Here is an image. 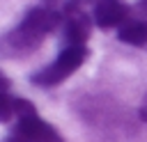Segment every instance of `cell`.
<instances>
[{
	"label": "cell",
	"mask_w": 147,
	"mask_h": 142,
	"mask_svg": "<svg viewBox=\"0 0 147 142\" xmlns=\"http://www.w3.org/2000/svg\"><path fill=\"white\" fill-rule=\"evenodd\" d=\"M60 23V14L48 9V7H34L30 9L23 21L5 34L2 39V53L7 57H18V55H28L32 50H37L44 41V37L55 30V25Z\"/></svg>",
	"instance_id": "6da1fadb"
},
{
	"label": "cell",
	"mask_w": 147,
	"mask_h": 142,
	"mask_svg": "<svg viewBox=\"0 0 147 142\" xmlns=\"http://www.w3.org/2000/svg\"><path fill=\"white\" fill-rule=\"evenodd\" d=\"M87 55H90L87 46H64L51 64H46L37 73H32L30 82L39 85V87H53V85L67 80L74 71H78L83 66V62L87 60Z\"/></svg>",
	"instance_id": "7a4b0ae2"
},
{
	"label": "cell",
	"mask_w": 147,
	"mask_h": 142,
	"mask_svg": "<svg viewBox=\"0 0 147 142\" xmlns=\"http://www.w3.org/2000/svg\"><path fill=\"white\" fill-rule=\"evenodd\" d=\"M14 112H16L18 121H16V128H14L11 135H16L25 142H64L62 135L48 121H44L37 115V110L30 101L16 98L14 101Z\"/></svg>",
	"instance_id": "3957f363"
},
{
	"label": "cell",
	"mask_w": 147,
	"mask_h": 142,
	"mask_svg": "<svg viewBox=\"0 0 147 142\" xmlns=\"http://www.w3.org/2000/svg\"><path fill=\"white\" fill-rule=\"evenodd\" d=\"M126 16H129V7L124 0H94L92 21L96 23V27L101 30L122 27L126 23Z\"/></svg>",
	"instance_id": "277c9868"
},
{
	"label": "cell",
	"mask_w": 147,
	"mask_h": 142,
	"mask_svg": "<svg viewBox=\"0 0 147 142\" xmlns=\"http://www.w3.org/2000/svg\"><path fill=\"white\" fill-rule=\"evenodd\" d=\"M87 34H90V18L80 9H69L67 25H64L67 46H85Z\"/></svg>",
	"instance_id": "5b68a950"
},
{
	"label": "cell",
	"mask_w": 147,
	"mask_h": 142,
	"mask_svg": "<svg viewBox=\"0 0 147 142\" xmlns=\"http://www.w3.org/2000/svg\"><path fill=\"white\" fill-rule=\"evenodd\" d=\"M117 39L122 44H129V46H136V48L147 46V23H142V21H126L117 30Z\"/></svg>",
	"instance_id": "8992f818"
},
{
	"label": "cell",
	"mask_w": 147,
	"mask_h": 142,
	"mask_svg": "<svg viewBox=\"0 0 147 142\" xmlns=\"http://www.w3.org/2000/svg\"><path fill=\"white\" fill-rule=\"evenodd\" d=\"M0 119L2 121H9L11 112H14V101H11V92H9V80L2 76V110H0Z\"/></svg>",
	"instance_id": "52a82bcc"
},
{
	"label": "cell",
	"mask_w": 147,
	"mask_h": 142,
	"mask_svg": "<svg viewBox=\"0 0 147 142\" xmlns=\"http://www.w3.org/2000/svg\"><path fill=\"white\" fill-rule=\"evenodd\" d=\"M140 119L147 121V96H145V101H142V105H140Z\"/></svg>",
	"instance_id": "ba28073f"
},
{
	"label": "cell",
	"mask_w": 147,
	"mask_h": 142,
	"mask_svg": "<svg viewBox=\"0 0 147 142\" xmlns=\"http://www.w3.org/2000/svg\"><path fill=\"white\" fill-rule=\"evenodd\" d=\"M5 142H25V140H21V137H16V135H9Z\"/></svg>",
	"instance_id": "9c48e42d"
}]
</instances>
